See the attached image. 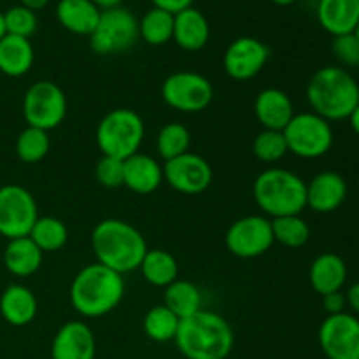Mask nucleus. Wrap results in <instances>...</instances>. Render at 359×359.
<instances>
[{"label": "nucleus", "instance_id": "obj_1", "mask_svg": "<svg viewBox=\"0 0 359 359\" xmlns=\"http://www.w3.org/2000/svg\"><path fill=\"white\" fill-rule=\"evenodd\" d=\"M91 248L97 263L125 276L139 269L147 252V242L133 224L109 217L91 231Z\"/></svg>", "mask_w": 359, "mask_h": 359}, {"label": "nucleus", "instance_id": "obj_2", "mask_svg": "<svg viewBox=\"0 0 359 359\" xmlns=\"http://www.w3.org/2000/svg\"><path fill=\"white\" fill-rule=\"evenodd\" d=\"M174 342L186 359H226L233 349L235 335L223 316L202 309L181 319Z\"/></svg>", "mask_w": 359, "mask_h": 359}, {"label": "nucleus", "instance_id": "obj_3", "mask_svg": "<svg viewBox=\"0 0 359 359\" xmlns=\"http://www.w3.org/2000/svg\"><path fill=\"white\" fill-rule=\"evenodd\" d=\"M123 297V276L100 263L81 269L70 284V304L77 314L88 319L107 316L121 304Z\"/></svg>", "mask_w": 359, "mask_h": 359}, {"label": "nucleus", "instance_id": "obj_4", "mask_svg": "<svg viewBox=\"0 0 359 359\" xmlns=\"http://www.w3.org/2000/svg\"><path fill=\"white\" fill-rule=\"evenodd\" d=\"M307 102L312 112L326 121L349 119L359 104V84L347 69L328 65L314 72L307 84Z\"/></svg>", "mask_w": 359, "mask_h": 359}, {"label": "nucleus", "instance_id": "obj_5", "mask_svg": "<svg viewBox=\"0 0 359 359\" xmlns=\"http://www.w3.org/2000/svg\"><path fill=\"white\" fill-rule=\"evenodd\" d=\"M252 195L256 205L269 216H298L307 207V182L286 168H266L256 177Z\"/></svg>", "mask_w": 359, "mask_h": 359}, {"label": "nucleus", "instance_id": "obj_6", "mask_svg": "<svg viewBox=\"0 0 359 359\" xmlns=\"http://www.w3.org/2000/svg\"><path fill=\"white\" fill-rule=\"evenodd\" d=\"M146 135L142 118L132 109H114L100 119L95 140L102 156L126 160L139 153Z\"/></svg>", "mask_w": 359, "mask_h": 359}, {"label": "nucleus", "instance_id": "obj_7", "mask_svg": "<svg viewBox=\"0 0 359 359\" xmlns=\"http://www.w3.org/2000/svg\"><path fill=\"white\" fill-rule=\"evenodd\" d=\"M287 151L304 160H318L330 153L335 140L332 123L314 112H300L283 130Z\"/></svg>", "mask_w": 359, "mask_h": 359}, {"label": "nucleus", "instance_id": "obj_8", "mask_svg": "<svg viewBox=\"0 0 359 359\" xmlns=\"http://www.w3.org/2000/svg\"><path fill=\"white\" fill-rule=\"evenodd\" d=\"M161 98L168 107L186 114L205 111L214 98V88L205 76L181 70L174 72L161 84Z\"/></svg>", "mask_w": 359, "mask_h": 359}, {"label": "nucleus", "instance_id": "obj_9", "mask_svg": "<svg viewBox=\"0 0 359 359\" xmlns=\"http://www.w3.org/2000/svg\"><path fill=\"white\" fill-rule=\"evenodd\" d=\"M139 39V21L128 9L116 7L102 11L97 28L90 35V46L97 55H118L128 51Z\"/></svg>", "mask_w": 359, "mask_h": 359}, {"label": "nucleus", "instance_id": "obj_10", "mask_svg": "<svg viewBox=\"0 0 359 359\" xmlns=\"http://www.w3.org/2000/svg\"><path fill=\"white\" fill-rule=\"evenodd\" d=\"M67 116V97L58 84L39 81L27 90L23 98V118L28 126L49 132L63 123Z\"/></svg>", "mask_w": 359, "mask_h": 359}, {"label": "nucleus", "instance_id": "obj_11", "mask_svg": "<svg viewBox=\"0 0 359 359\" xmlns=\"http://www.w3.org/2000/svg\"><path fill=\"white\" fill-rule=\"evenodd\" d=\"M39 219L37 202L27 188L6 184L0 188V235L7 241L28 237Z\"/></svg>", "mask_w": 359, "mask_h": 359}, {"label": "nucleus", "instance_id": "obj_12", "mask_svg": "<svg viewBox=\"0 0 359 359\" xmlns=\"http://www.w3.org/2000/svg\"><path fill=\"white\" fill-rule=\"evenodd\" d=\"M272 221L265 216L251 214L230 224L224 237L226 249L242 259L263 256L273 245Z\"/></svg>", "mask_w": 359, "mask_h": 359}, {"label": "nucleus", "instance_id": "obj_13", "mask_svg": "<svg viewBox=\"0 0 359 359\" xmlns=\"http://www.w3.org/2000/svg\"><path fill=\"white\" fill-rule=\"evenodd\" d=\"M318 340L328 359H359V319L349 312L328 316L319 326Z\"/></svg>", "mask_w": 359, "mask_h": 359}, {"label": "nucleus", "instance_id": "obj_14", "mask_svg": "<svg viewBox=\"0 0 359 359\" xmlns=\"http://www.w3.org/2000/svg\"><path fill=\"white\" fill-rule=\"evenodd\" d=\"M212 167L196 153H184L165 161L163 181L182 195H200L212 184Z\"/></svg>", "mask_w": 359, "mask_h": 359}, {"label": "nucleus", "instance_id": "obj_15", "mask_svg": "<svg viewBox=\"0 0 359 359\" xmlns=\"http://www.w3.org/2000/svg\"><path fill=\"white\" fill-rule=\"evenodd\" d=\"M270 49L265 42L255 37H238L226 48L223 65L228 76L235 81H249L265 69Z\"/></svg>", "mask_w": 359, "mask_h": 359}, {"label": "nucleus", "instance_id": "obj_16", "mask_svg": "<svg viewBox=\"0 0 359 359\" xmlns=\"http://www.w3.org/2000/svg\"><path fill=\"white\" fill-rule=\"evenodd\" d=\"M95 335L83 321L65 323L51 342V359H95Z\"/></svg>", "mask_w": 359, "mask_h": 359}, {"label": "nucleus", "instance_id": "obj_17", "mask_svg": "<svg viewBox=\"0 0 359 359\" xmlns=\"http://www.w3.org/2000/svg\"><path fill=\"white\" fill-rule=\"evenodd\" d=\"M347 198V182L339 172L325 170L307 182V207L314 212L330 214Z\"/></svg>", "mask_w": 359, "mask_h": 359}, {"label": "nucleus", "instance_id": "obj_18", "mask_svg": "<svg viewBox=\"0 0 359 359\" xmlns=\"http://www.w3.org/2000/svg\"><path fill=\"white\" fill-rule=\"evenodd\" d=\"M163 182V167L146 153L123 160V186L137 195H151Z\"/></svg>", "mask_w": 359, "mask_h": 359}, {"label": "nucleus", "instance_id": "obj_19", "mask_svg": "<svg viewBox=\"0 0 359 359\" xmlns=\"http://www.w3.org/2000/svg\"><path fill=\"white\" fill-rule=\"evenodd\" d=\"M255 114L263 130L283 132L294 116V105L290 95L279 88L259 91L255 100Z\"/></svg>", "mask_w": 359, "mask_h": 359}, {"label": "nucleus", "instance_id": "obj_20", "mask_svg": "<svg viewBox=\"0 0 359 359\" xmlns=\"http://www.w3.org/2000/svg\"><path fill=\"white\" fill-rule=\"evenodd\" d=\"M210 37V27L205 14L195 7L174 14V37L175 44L184 51H200L207 46Z\"/></svg>", "mask_w": 359, "mask_h": 359}, {"label": "nucleus", "instance_id": "obj_21", "mask_svg": "<svg viewBox=\"0 0 359 359\" xmlns=\"http://www.w3.org/2000/svg\"><path fill=\"white\" fill-rule=\"evenodd\" d=\"M318 20L333 37L354 34L359 23V0H319Z\"/></svg>", "mask_w": 359, "mask_h": 359}, {"label": "nucleus", "instance_id": "obj_22", "mask_svg": "<svg viewBox=\"0 0 359 359\" xmlns=\"http://www.w3.org/2000/svg\"><path fill=\"white\" fill-rule=\"evenodd\" d=\"M309 280H311L312 290L321 297L342 291L347 280L346 262L333 252L319 255L309 270Z\"/></svg>", "mask_w": 359, "mask_h": 359}, {"label": "nucleus", "instance_id": "obj_23", "mask_svg": "<svg viewBox=\"0 0 359 359\" xmlns=\"http://www.w3.org/2000/svg\"><path fill=\"white\" fill-rule=\"evenodd\" d=\"M39 311L37 298L23 284H11L0 297V314L11 326H27L35 319Z\"/></svg>", "mask_w": 359, "mask_h": 359}, {"label": "nucleus", "instance_id": "obj_24", "mask_svg": "<svg viewBox=\"0 0 359 359\" xmlns=\"http://www.w3.org/2000/svg\"><path fill=\"white\" fill-rule=\"evenodd\" d=\"M102 11L91 0H60L56 18L65 30L76 35H88L97 28Z\"/></svg>", "mask_w": 359, "mask_h": 359}, {"label": "nucleus", "instance_id": "obj_25", "mask_svg": "<svg viewBox=\"0 0 359 359\" xmlns=\"http://www.w3.org/2000/svg\"><path fill=\"white\" fill-rule=\"evenodd\" d=\"M34 46L30 39L6 34L0 39V72L9 77H21L34 65Z\"/></svg>", "mask_w": 359, "mask_h": 359}, {"label": "nucleus", "instance_id": "obj_26", "mask_svg": "<svg viewBox=\"0 0 359 359\" xmlns=\"http://www.w3.org/2000/svg\"><path fill=\"white\" fill-rule=\"evenodd\" d=\"M44 252L35 245L30 237L13 238L4 251V265L7 272L16 277H30L41 269Z\"/></svg>", "mask_w": 359, "mask_h": 359}, {"label": "nucleus", "instance_id": "obj_27", "mask_svg": "<svg viewBox=\"0 0 359 359\" xmlns=\"http://www.w3.org/2000/svg\"><path fill=\"white\" fill-rule=\"evenodd\" d=\"M139 270L146 283L154 287H167L179 279L177 259L163 249H147Z\"/></svg>", "mask_w": 359, "mask_h": 359}, {"label": "nucleus", "instance_id": "obj_28", "mask_svg": "<svg viewBox=\"0 0 359 359\" xmlns=\"http://www.w3.org/2000/svg\"><path fill=\"white\" fill-rule=\"evenodd\" d=\"M163 298L165 307L170 309L179 319H186L202 311V291L189 280H174L165 287Z\"/></svg>", "mask_w": 359, "mask_h": 359}, {"label": "nucleus", "instance_id": "obj_29", "mask_svg": "<svg viewBox=\"0 0 359 359\" xmlns=\"http://www.w3.org/2000/svg\"><path fill=\"white\" fill-rule=\"evenodd\" d=\"M139 37L149 46H163L174 37V14L151 7L139 21Z\"/></svg>", "mask_w": 359, "mask_h": 359}, {"label": "nucleus", "instance_id": "obj_30", "mask_svg": "<svg viewBox=\"0 0 359 359\" xmlns=\"http://www.w3.org/2000/svg\"><path fill=\"white\" fill-rule=\"evenodd\" d=\"M28 237L35 242L42 252L60 251L69 241V230L58 217L42 216L35 221Z\"/></svg>", "mask_w": 359, "mask_h": 359}, {"label": "nucleus", "instance_id": "obj_31", "mask_svg": "<svg viewBox=\"0 0 359 359\" xmlns=\"http://www.w3.org/2000/svg\"><path fill=\"white\" fill-rule=\"evenodd\" d=\"M179 323H181V319L170 309H167L165 305H156L144 316L142 328L147 339L158 344H165L175 339Z\"/></svg>", "mask_w": 359, "mask_h": 359}, {"label": "nucleus", "instance_id": "obj_32", "mask_svg": "<svg viewBox=\"0 0 359 359\" xmlns=\"http://www.w3.org/2000/svg\"><path fill=\"white\" fill-rule=\"evenodd\" d=\"M273 241L283 244L284 248L298 249L305 245L311 238V228L307 221L298 214V216H283L272 219Z\"/></svg>", "mask_w": 359, "mask_h": 359}, {"label": "nucleus", "instance_id": "obj_33", "mask_svg": "<svg viewBox=\"0 0 359 359\" xmlns=\"http://www.w3.org/2000/svg\"><path fill=\"white\" fill-rule=\"evenodd\" d=\"M189 146H191V133L181 123H168L156 137V151L165 161L188 153Z\"/></svg>", "mask_w": 359, "mask_h": 359}, {"label": "nucleus", "instance_id": "obj_34", "mask_svg": "<svg viewBox=\"0 0 359 359\" xmlns=\"http://www.w3.org/2000/svg\"><path fill=\"white\" fill-rule=\"evenodd\" d=\"M51 147L49 132L27 126L16 139V154L23 163H39L44 160Z\"/></svg>", "mask_w": 359, "mask_h": 359}, {"label": "nucleus", "instance_id": "obj_35", "mask_svg": "<svg viewBox=\"0 0 359 359\" xmlns=\"http://www.w3.org/2000/svg\"><path fill=\"white\" fill-rule=\"evenodd\" d=\"M252 153L259 161L272 165L283 160L290 151H287V144L283 132L262 130L252 140Z\"/></svg>", "mask_w": 359, "mask_h": 359}, {"label": "nucleus", "instance_id": "obj_36", "mask_svg": "<svg viewBox=\"0 0 359 359\" xmlns=\"http://www.w3.org/2000/svg\"><path fill=\"white\" fill-rule=\"evenodd\" d=\"M4 25H6V34L30 39L37 32L39 20L34 11L23 6H14L4 13Z\"/></svg>", "mask_w": 359, "mask_h": 359}, {"label": "nucleus", "instance_id": "obj_37", "mask_svg": "<svg viewBox=\"0 0 359 359\" xmlns=\"http://www.w3.org/2000/svg\"><path fill=\"white\" fill-rule=\"evenodd\" d=\"M95 177L104 188L114 189L123 186V160L102 156L95 167Z\"/></svg>", "mask_w": 359, "mask_h": 359}, {"label": "nucleus", "instance_id": "obj_38", "mask_svg": "<svg viewBox=\"0 0 359 359\" xmlns=\"http://www.w3.org/2000/svg\"><path fill=\"white\" fill-rule=\"evenodd\" d=\"M332 51L344 67H359V42L354 34L333 37Z\"/></svg>", "mask_w": 359, "mask_h": 359}, {"label": "nucleus", "instance_id": "obj_39", "mask_svg": "<svg viewBox=\"0 0 359 359\" xmlns=\"http://www.w3.org/2000/svg\"><path fill=\"white\" fill-rule=\"evenodd\" d=\"M323 307H325V311L328 312V316L342 314V312H346V307H347L346 294H344L342 291L325 294V297H323Z\"/></svg>", "mask_w": 359, "mask_h": 359}, {"label": "nucleus", "instance_id": "obj_40", "mask_svg": "<svg viewBox=\"0 0 359 359\" xmlns=\"http://www.w3.org/2000/svg\"><path fill=\"white\" fill-rule=\"evenodd\" d=\"M151 2L158 9H163L170 14H177L181 11L188 9V7H193L195 0H151Z\"/></svg>", "mask_w": 359, "mask_h": 359}, {"label": "nucleus", "instance_id": "obj_41", "mask_svg": "<svg viewBox=\"0 0 359 359\" xmlns=\"http://www.w3.org/2000/svg\"><path fill=\"white\" fill-rule=\"evenodd\" d=\"M347 307H351V311L354 314H359V283H354L353 286H349L346 293Z\"/></svg>", "mask_w": 359, "mask_h": 359}, {"label": "nucleus", "instance_id": "obj_42", "mask_svg": "<svg viewBox=\"0 0 359 359\" xmlns=\"http://www.w3.org/2000/svg\"><path fill=\"white\" fill-rule=\"evenodd\" d=\"M49 4V0H20V6L27 7V9L34 11V13H37V11L44 9L46 6Z\"/></svg>", "mask_w": 359, "mask_h": 359}, {"label": "nucleus", "instance_id": "obj_43", "mask_svg": "<svg viewBox=\"0 0 359 359\" xmlns=\"http://www.w3.org/2000/svg\"><path fill=\"white\" fill-rule=\"evenodd\" d=\"M91 2H93L100 11H111L116 9V7H121L123 0H91Z\"/></svg>", "mask_w": 359, "mask_h": 359}, {"label": "nucleus", "instance_id": "obj_44", "mask_svg": "<svg viewBox=\"0 0 359 359\" xmlns=\"http://www.w3.org/2000/svg\"><path fill=\"white\" fill-rule=\"evenodd\" d=\"M349 123H351V128H353V132L359 137V104H358V107L353 111V114L349 116Z\"/></svg>", "mask_w": 359, "mask_h": 359}, {"label": "nucleus", "instance_id": "obj_45", "mask_svg": "<svg viewBox=\"0 0 359 359\" xmlns=\"http://www.w3.org/2000/svg\"><path fill=\"white\" fill-rule=\"evenodd\" d=\"M6 35V25H4V13H0V39Z\"/></svg>", "mask_w": 359, "mask_h": 359}, {"label": "nucleus", "instance_id": "obj_46", "mask_svg": "<svg viewBox=\"0 0 359 359\" xmlns=\"http://www.w3.org/2000/svg\"><path fill=\"white\" fill-rule=\"evenodd\" d=\"M273 4H277V6H291V4H294L297 0H272Z\"/></svg>", "mask_w": 359, "mask_h": 359}, {"label": "nucleus", "instance_id": "obj_47", "mask_svg": "<svg viewBox=\"0 0 359 359\" xmlns=\"http://www.w3.org/2000/svg\"><path fill=\"white\" fill-rule=\"evenodd\" d=\"M354 35H356V39H358V42H359V23H358L356 30H354Z\"/></svg>", "mask_w": 359, "mask_h": 359}, {"label": "nucleus", "instance_id": "obj_48", "mask_svg": "<svg viewBox=\"0 0 359 359\" xmlns=\"http://www.w3.org/2000/svg\"><path fill=\"white\" fill-rule=\"evenodd\" d=\"M0 2H4V0H0Z\"/></svg>", "mask_w": 359, "mask_h": 359}, {"label": "nucleus", "instance_id": "obj_49", "mask_svg": "<svg viewBox=\"0 0 359 359\" xmlns=\"http://www.w3.org/2000/svg\"><path fill=\"white\" fill-rule=\"evenodd\" d=\"M58 2H60V0H58Z\"/></svg>", "mask_w": 359, "mask_h": 359}]
</instances>
